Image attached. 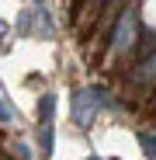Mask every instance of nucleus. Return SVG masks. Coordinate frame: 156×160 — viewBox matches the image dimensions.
<instances>
[{"mask_svg": "<svg viewBox=\"0 0 156 160\" xmlns=\"http://www.w3.org/2000/svg\"><path fill=\"white\" fill-rule=\"evenodd\" d=\"M104 108V91H97V87H80L73 94V104H69V112H73V122L76 125H90L94 122V115Z\"/></svg>", "mask_w": 156, "mask_h": 160, "instance_id": "obj_1", "label": "nucleus"}, {"mask_svg": "<svg viewBox=\"0 0 156 160\" xmlns=\"http://www.w3.org/2000/svg\"><path fill=\"white\" fill-rule=\"evenodd\" d=\"M132 42H135V11H121L118 28H115V35H111V49L121 52V49H128Z\"/></svg>", "mask_w": 156, "mask_h": 160, "instance_id": "obj_2", "label": "nucleus"}, {"mask_svg": "<svg viewBox=\"0 0 156 160\" xmlns=\"http://www.w3.org/2000/svg\"><path fill=\"white\" fill-rule=\"evenodd\" d=\"M132 84H139V87L156 84V52H153V56H146V59L135 66V73H132Z\"/></svg>", "mask_w": 156, "mask_h": 160, "instance_id": "obj_3", "label": "nucleus"}, {"mask_svg": "<svg viewBox=\"0 0 156 160\" xmlns=\"http://www.w3.org/2000/svg\"><path fill=\"white\" fill-rule=\"evenodd\" d=\"M52 112H56V98H52V94H45V98H42V104H38V125L52 122Z\"/></svg>", "mask_w": 156, "mask_h": 160, "instance_id": "obj_4", "label": "nucleus"}, {"mask_svg": "<svg viewBox=\"0 0 156 160\" xmlns=\"http://www.w3.org/2000/svg\"><path fill=\"white\" fill-rule=\"evenodd\" d=\"M38 136H42V153H45V157H52V122L38 125Z\"/></svg>", "mask_w": 156, "mask_h": 160, "instance_id": "obj_5", "label": "nucleus"}, {"mask_svg": "<svg viewBox=\"0 0 156 160\" xmlns=\"http://www.w3.org/2000/svg\"><path fill=\"white\" fill-rule=\"evenodd\" d=\"M139 146L146 150V157H156V136H149V132H139Z\"/></svg>", "mask_w": 156, "mask_h": 160, "instance_id": "obj_6", "label": "nucleus"}, {"mask_svg": "<svg viewBox=\"0 0 156 160\" xmlns=\"http://www.w3.org/2000/svg\"><path fill=\"white\" fill-rule=\"evenodd\" d=\"M7 118H11V112H7V104L0 101V122H7Z\"/></svg>", "mask_w": 156, "mask_h": 160, "instance_id": "obj_7", "label": "nucleus"}, {"mask_svg": "<svg viewBox=\"0 0 156 160\" xmlns=\"http://www.w3.org/2000/svg\"><path fill=\"white\" fill-rule=\"evenodd\" d=\"M4 35H7V24H4V21H0V38H4Z\"/></svg>", "mask_w": 156, "mask_h": 160, "instance_id": "obj_8", "label": "nucleus"}]
</instances>
